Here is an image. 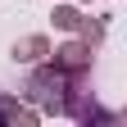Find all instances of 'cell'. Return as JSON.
<instances>
[{
    "instance_id": "6da1fadb",
    "label": "cell",
    "mask_w": 127,
    "mask_h": 127,
    "mask_svg": "<svg viewBox=\"0 0 127 127\" xmlns=\"http://www.w3.org/2000/svg\"><path fill=\"white\" fill-rule=\"evenodd\" d=\"M50 55H55L50 64H55L59 73H86L91 68V45L86 41H64L59 50H50Z\"/></svg>"
},
{
    "instance_id": "7a4b0ae2",
    "label": "cell",
    "mask_w": 127,
    "mask_h": 127,
    "mask_svg": "<svg viewBox=\"0 0 127 127\" xmlns=\"http://www.w3.org/2000/svg\"><path fill=\"white\" fill-rule=\"evenodd\" d=\"M14 64H41L45 55H50V41H45L41 36V32H36V36H23V41H14Z\"/></svg>"
},
{
    "instance_id": "3957f363",
    "label": "cell",
    "mask_w": 127,
    "mask_h": 127,
    "mask_svg": "<svg viewBox=\"0 0 127 127\" xmlns=\"http://www.w3.org/2000/svg\"><path fill=\"white\" fill-rule=\"evenodd\" d=\"M77 23H82L77 5H59V9H55V27H64V32H77Z\"/></svg>"
},
{
    "instance_id": "277c9868",
    "label": "cell",
    "mask_w": 127,
    "mask_h": 127,
    "mask_svg": "<svg viewBox=\"0 0 127 127\" xmlns=\"http://www.w3.org/2000/svg\"><path fill=\"white\" fill-rule=\"evenodd\" d=\"M77 32H82L86 45H100V41H104V23H100V18H82V23H77Z\"/></svg>"
},
{
    "instance_id": "5b68a950",
    "label": "cell",
    "mask_w": 127,
    "mask_h": 127,
    "mask_svg": "<svg viewBox=\"0 0 127 127\" xmlns=\"http://www.w3.org/2000/svg\"><path fill=\"white\" fill-rule=\"evenodd\" d=\"M82 5H86V0H82Z\"/></svg>"
}]
</instances>
